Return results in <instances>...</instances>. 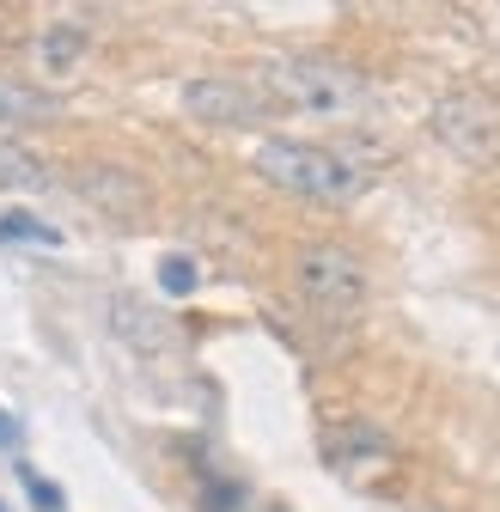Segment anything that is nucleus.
Returning a JSON list of instances; mask_svg holds the SVG:
<instances>
[{
    "instance_id": "f257e3e1",
    "label": "nucleus",
    "mask_w": 500,
    "mask_h": 512,
    "mask_svg": "<svg viewBox=\"0 0 500 512\" xmlns=\"http://www.w3.org/2000/svg\"><path fill=\"white\" fill-rule=\"evenodd\" d=\"M275 110H305V116H354L366 104V74L330 55H281L257 80Z\"/></svg>"
},
{
    "instance_id": "f03ea898",
    "label": "nucleus",
    "mask_w": 500,
    "mask_h": 512,
    "mask_svg": "<svg viewBox=\"0 0 500 512\" xmlns=\"http://www.w3.org/2000/svg\"><path fill=\"white\" fill-rule=\"evenodd\" d=\"M257 177H269L275 189H287L299 202H354L366 189V177L342 153L311 147V141H263L257 147Z\"/></svg>"
},
{
    "instance_id": "7ed1b4c3",
    "label": "nucleus",
    "mask_w": 500,
    "mask_h": 512,
    "mask_svg": "<svg viewBox=\"0 0 500 512\" xmlns=\"http://www.w3.org/2000/svg\"><path fill=\"white\" fill-rule=\"evenodd\" d=\"M293 287L318 317L348 324V317H360V305H366V263L348 244H305L293 256Z\"/></svg>"
},
{
    "instance_id": "20e7f679",
    "label": "nucleus",
    "mask_w": 500,
    "mask_h": 512,
    "mask_svg": "<svg viewBox=\"0 0 500 512\" xmlns=\"http://www.w3.org/2000/svg\"><path fill=\"white\" fill-rule=\"evenodd\" d=\"M433 141L458 153L464 165H494L500 159V98L488 92H446L427 116Z\"/></svg>"
},
{
    "instance_id": "39448f33",
    "label": "nucleus",
    "mask_w": 500,
    "mask_h": 512,
    "mask_svg": "<svg viewBox=\"0 0 500 512\" xmlns=\"http://www.w3.org/2000/svg\"><path fill=\"white\" fill-rule=\"evenodd\" d=\"M183 110H190L196 122H214V128H250V122H269L275 116V98L257 80L202 74V80L183 86Z\"/></svg>"
},
{
    "instance_id": "423d86ee",
    "label": "nucleus",
    "mask_w": 500,
    "mask_h": 512,
    "mask_svg": "<svg viewBox=\"0 0 500 512\" xmlns=\"http://www.w3.org/2000/svg\"><path fill=\"white\" fill-rule=\"evenodd\" d=\"M391 433L379 427V421H360V415H348V421H336L330 433H324V458H330V470H342V476H372V470H385L391 464Z\"/></svg>"
},
{
    "instance_id": "0eeeda50",
    "label": "nucleus",
    "mask_w": 500,
    "mask_h": 512,
    "mask_svg": "<svg viewBox=\"0 0 500 512\" xmlns=\"http://www.w3.org/2000/svg\"><path fill=\"white\" fill-rule=\"evenodd\" d=\"M80 196L98 208V214H110V220H122V226H129V220H141L147 214V183L135 177V171H122V165H80Z\"/></svg>"
},
{
    "instance_id": "6e6552de",
    "label": "nucleus",
    "mask_w": 500,
    "mask_h": 512,
    "mask_svg": "<svg viewBox=\"0 0 500 512\" xmlns=\"http://www.w3.org/2000/svg\"><path fill=\"white\" fill-rule=\"evenodd\" d=\"M86 49H92V31L80 19H55V25H43L31 37V68H37V80L61 86V80H74V68L86 61Z\"/></svg>"
},
{
    "instance_id": "1a4fd4ad",
    "label": "nucleus",
    "mask_w": 500,
    "mask_h": 512,
    "mask_svg": "<svg viewBox=\"0 0 500 512\" xmlns=\"http://www.w3.org/2000/svg\"><path fill=\"white\" fill-rule=\"evenodd\" d=\"M55 116H61V98L49 86L0 74V128H37V122H55Z\"/></svg>"
},
{
    "instance_id": "9d476101",
    "label": "nucleus",
    "mask_w": 500,
    "mask_h": 512,
    "mask_svg": "<svg viewBox=\"0 0 500 512\" xmlns=\"http://www.w3.org/2000/svg\"><path fill=\"white\" fill-rule=\"evenodd\" d=\"M31 189V183H43V165L25 153V147H13V141H0V189Z\"/></svg>"
},
{
    "instance_id": "9b49d317",
    "label": "nucleus",
    "mask_w": 500,
    "mask_h": 512,
    "mask_svg": "<svg viewBox=\"0 0 500 512\" xmlns=\"http://www.w3.org/2000/svg\"><path fill=\"white\" fill-rule=\"evenodd\" d=\"M0 238H25V244H61V232L55 226H43L37 214H25V208H13V214H0Z\"/></svg>"
},
{
    "instance_id": "f8f14e48",
    "label": "nucleus",
    "mask_w": 500,
    "mask_h": 512,
    "mask_svg": "<svg viewBox=\"0 0 500 512\" xmlns=\"http://www.w3.org/2000/svg\"><path fill=\"white\" fill-rule=\"evenodd\" d=\"M159 287L165 293H190L196 287V263H190V256H165V263H159Z\"/></svg>"
},
{
    "instance_id": "ddd939ff",
    "label": "nucleus",
    "mask_w": 500,
    "mask_h": 512,
    "mask_svg": "<svg viewBox=\"0 0 500 512\" xmlns=\"http://www.w3.org/2000/svg\"><path fill=\"white\" fill-rule=\"evenodd\" d=\"M19 476H25V488H31V500H37V506H43V512H61V494H55V488H49V482H37V476H31V470H19Z\"/></svg>"
},
{
    "instance_id": "4468645a",
    "label": "nucleus",
    "mask_w": 500,
    "mask_h": 512,
    "mask_svg": "<svg viewBox=\"0 0 500 512\" xmlns=\"http://www.w3.org/2000/svg\"><path fill=\"white\" fill-rule=\"evenodd\" d=\"M13 445H19V427H13L7 409H0V452H13Z\"/></svg>"
},
{
    "instance_id": "2eb2a0df",
    "label": "nucleus",
    "mask_w": 500,
    "mask_h": 512,
    "mask_svg": "<svg viewBox=\"0 0 500 512\" xmlns=\"http://www.w3.org/2000/svg\"><path fill=\"white\" fill-rule=\"evenodd\" d=\"M0 512H7V506H0Z\"/></svg>"
}]
</instances>
